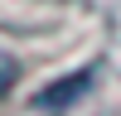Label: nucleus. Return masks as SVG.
I'll use <instances>...</instances> for the list:
<instances>
[{
	"label": "nucleus",
	"mask_w": 121,
	"mask_h": 116,
	"mask_svg": "<svg viewBox=\"0 0 121 116\" xmlns=\"http://www.w3.org/2000/svg\"><path fill=\"white\" fill-rule=\"evenodd\" d=\"M87 77H92V68H82V73H73V77H63V82H53V92L39 97V106H58L63 97H78V92L87 87Z\"/></svg>",
	"instance_id": "1"
},
{
	"label": "nucleus",
	"mask_w": 121,
	"mask_h": 116,
	"mask_svg": "<svg viewBox=\"0 0 121 116\" xmlns=\"http://www.w3.org/2000/svg\"><path fill=\"white\" fill-rule=\"evenodd\" d=\"M15 77H19V63H15V53H10L5 44H0V97L15 87Z\"/></svg>",
	"instance_id": "2"
}]
</instances>
